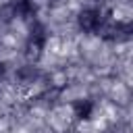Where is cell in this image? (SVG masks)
<instances>
[{
  "label": "cell",
  "mask_w": 133,
  "mask_h": 133,
  "mask_svg": "<svg viewBox=\"0 0 133 133\" xmlns=\"http://www.w3.org/2000/svg\"><path fill=\"white\" fill-rule=\"evenodd\" d=\"M17 79L21 83H33V81L39 79V69L33 66V64H25V66H21L17 71Z\"/></svg>",
  "instance_id": "cell-4"
},
{
  "label": "cell",
  "mask_w": 133,
  "mask_h": 133,
  "mask_svg": "<svg viewBox=\"0 0 133 133\" xmlns=\"http://www.w3.org/2000/svg\"><path fill=\"white\" fill-rule=\"evenodd\" d=\"M4 73H6V64H4V62H0V79L4 77Z\"/></svg>",
  "instance_id": "cell-6"
},
{
  "label": "cell",
  "mask_w": 133,
  "mask_h": 133,
  "mask_svg": "<svg viewBox=\"0 0 133 133\" xmlns=\"http://www.w3.org/2000/svg\"><path fill=\"white\" fill-rule=\"evenodd\" d=\"M46 39H48V33H46L44 23H39V21L33 19V23H31V27H29L27 44H25V52H27V56L33 58V60L39 58V56H42V50H44V46H46Z\"/></svg>",
  "instance_id": "cell-1"
},
{
  "label": "cell",
  "mask_w": 133,
  "mask_h": 133,
  "mask_svg": "<svg viewBox=\"0 0 133 133\" xmlns=\"http://www.w3.org/2000/svg\"><path fill=\"white\" fill-rule=\"evenodd\" d=\"M8 8L12 17H19V19H35L37 15V6L33 0H10Z\"/></svg>",
  "instance_id": "cell-3"
},
{
  "label": "cell",
  "mask_w": 133,
  "mask_h": 133,
  "mask_svg": "<svg viewBox=\"0 0 133 133\" xmlns=\"http://www.w3.org/2000/svg\"><path fill=\"white\" fill-rule=\"evenodd\" d=\"M73 110H75V116H77V118L85 121V118H89L91 112H94V102H91V100H77V102L73 104Z\"/></svg>",
  "instance_id": "cell-5"
},
{
  "label": "cell",
  "mask_w": 133,
  "mask_h": 133,
  "mask_svg": "<svg viewBox=\"0 0 133 133\" xmlns=\"http://www.w3.org/2000/svg\"><path fill=\"white\" fill-rule=\"evenodd\" d=\"M104 21H106V17H104V12L100 8H83L79 12V17H77V25H79V29L83 33H96V31H100V27H102Z\"/></svg>",
  "instance_id": "cell-2"
}]
</instances>
